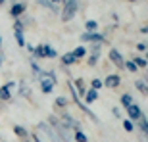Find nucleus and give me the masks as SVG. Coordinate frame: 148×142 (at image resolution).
<instances>
[{
  "mask_svg": "<svg viewBox=\"0 0 148 142\" xmlns=\"http://www.w3.org/2000/svg\"><path fill=\"white\" fill-rule=\"evenodd\" d=\"M135 87H137V90H140V94H144V96H148V85L144 81H140V79H137L135 81Z\"/></svg>",
  "mask_w": 148,
  "mask_h": 142,
  "instance_id": "obj_14",
  "label": "nucleus"
},
{
  "mask_svg": "<svg viewBox=\"0 0 148 142\" xmlns=\"http://www.w3.org/2000/svg\"><path fill=\"white\" fill-rule=\"evenodd\" d=\"M129 2H137V0H129Z\"/></svg>",
  "mask_w": 148,
  "mask_h": 142,
  "instance_id": "obj_37",
  "label": "nucleus"
},
{
  "mask_svg": "<svg viewBox=\"0 0 148 142\" xmlns=\"http://www.w3.org/2000/svg\"><path fill=\"white\" fill-rule=\"evenodd\" d=\"M85 29H87V33H96V29H98V21H94V19H87Z\"/></svg>",
  "mask_w": 148,
  "mask_h": 142,
  "instance_id": "obj_15",
  "label": "nucleus"
},
{
  "mask_svg": "<svg viewBox=\"0 0 148 142\" xmlns=\"http://www.w3.org/2000/svg\"><path fill=\"white\" fill-rule=\"evenodd\" d=\"M54 106H56V108H66V106H67V98L58 96V98H56V102H54Z\"/></svg>",
  "mask_w": 148,
  "mask_h": 142,
  "instance_id": "obj_20",
  "label": "nucleus"
},
{
  "mask_svg": "<svg viewBox=\"0 0 148 142\" xmlns=\"http://www.w3.org/2000/svg\"><path fill=\"white\" fill-rule=\"evenodd\" d=\"M14 83H6L4 87H0V100H4V102H8V100L12 98V90H14Z\"/></svg>",
  "mask_w": 148,
  "mask_h": 142,
  "instance_id": "obj_5",
  "label": "nucleus"
},
{
  "mask_svg": "<svg viewBox=\"0 0 148 142\" xmlns=\"http://www.w3.org/2000/svg\"><path fill=\"white\" fill-rule=\"evenodd\" d=\"M50 4H58V2H62V0H48Z\"/></svg>",
  "mask_w": 148,
  "mask_h": 142,
  "instance_id": "obj_33",
  "label": "nucleus"
},
{
  "mask_svg": "<svg viewBox=\"0 0 148 142\" xmlns=\"http://www.w3.org/2000/svg\"><path fill=\"white\" fill-rule=\"evenodd\" d=\"M140 33H144V35L148 33V25H146V27H143V29H140Z\"/></svg>",
  "mask_w": 148,
  "mask_h": 142,
  "instance_id": "obj_31",
  "label": "nucleus"
},
{
  "mask_svg": "<svg viewBox=\"0 0 148 142\" xmlns=\"http://www.w3.org/2000/svg\"><path fill=\"white\" fill-rule=\"evenodd\" d=\"M25 12V4H21V2H17V4L12 6V10H10V16L12 17H19Z\"/></svg>",
  "mask_w": 148,
  "mask_h": 142,
  "instance_id": "obj_9",
  "label": "nucleus"
},
{
  "mask_svg": "<svg viewBox=\"0 0 148 142\" xmlns=\"http://www.w3.org/2000/svg\"><path fill=\"white\" fill-rule=\"evenodd\" d=\"M96 61H98V56H96V54L88 56V66H90V67H94V66H96Z\"/></svg>",
  "mask_w": 148,
  "mask_h": 142,
  "instance_id": "obj_27",
  "label": "nucleus"
},
{
  "mask_svg": "<svg viewBox=\"0 0 148 142\" xmlns=\"http://www.w3.org/2000/svg\"><path fill=\"white\" fill-rule=\"evenodd\" d=\"M81 40H83V42L100 44V42H104V35H100V33H83L81 35Z\"/></svg>",
  "mask_w": 148,
  "mask_h": 142,
  "instance_id": "obj_3",
  "label": "nucleus"
},
{
  "mask_svg": "<svg viewBox=\"0 0 148 142\" xmlns=\"http://www.w3.org/2000/svg\"><path fill=\"white\" fill-rule=\"evenodd\" d=\"M102 87H104V85H102L100 79H92V81H90V88H92V90H100Z\"/></svg>",
  "mask_w": 148,
  "mask_h": 142,
  "instance_id": "obj_21",
  "label": "nucleus"
},
{
  "mask_svg": "<svg viewBox=\"0 0 148 142\" xmlns=\"http://www.w3.org/2000/svg\"><path fill=\"white\" fill-rule=\"evenodd\" d=\"M131 104H135V102H133V96L131 94H123V96H121V106H123V108H129Z\"/></svg>",
  "mask_w": 148,
  "mask_h": 142,
  "instance_id": "obj_17",
  "label": "nucleus"
},
{
  "mask_svg": "<svg viewBox=\"0 0 148 142\" xmlns=\"http://www.w3.org/2000/svg\"><path fill=\"white\" fill-rule=\"evenodd\" d=\"M14 132H16L19 138H23V140H27V137H29L27 129H25V127H21V125H14Z\"/></svg>",
  "mask_w": 148,
  "mask_h": 142,
  "instance_id": "obj_12",
  "label": "nucleus"
},
{
  "mask_svg": "<svg viewBox=\"0 0 148 142\" xmlns=\"http://www.w3.org/2000/svg\"><path fill=\"white\" fill-rule=\"evenodd\" d=\"M85 100H87V104H92V102H96L98 100V90H87L85 92Z\"/></svg>",
  "mask_w": 148,
  "mask_h": 142,
  "instance_id": "obj_11",
  "label": "nucleus"
},
{
  "mask_svg": "<svg viewBox=\"0 0 148 142\" xmlns=\"http://www.w3.org/2000/svg\"><path fill=\"white\" fill-rule=\"evenodd\" d=\"M56 56H58V52H56L54 48H52V46H50V52H48V58H56Z\"/></svg>",
  "mask_w": 148,
  "mask_h": 142,
  "instance_id": "obj_28",
  "label": "nucleus"
},
{
  "mask_svg": "<svg viewBox=\"0 0 148 142\" xmlns=\"http://www.w3.org/2000/svg\"><path fill=\"white\" fill-rule=\"evenodd\" d=\"M4 2H6V0H0V6H2V4H4Z\"/></svg>",
  "mask_w": 148,
  "mask_h": 142,
  "instance_id": "obj_35",
  "label": "nucleus"
},
{
  "mask_svg": "<svg viewBox=\"0 0 148 142\" xmlns=\"http://www.w3.org/2000/svg\"><path fill=\"white\" fill-rule=\"evenodd\" d=\"M112 111H114V115H115V117H119V108H112Z\"/></svg>",
  "mask_w": 148,
  "mask_h": 142,
  "instance_id": "obj_30",
  "label": "nucleus"
},
{
  "mask_svg": "<svg viewBox=\"0 0 148 142\" xmlns=\"http://www.w3.org/2000/svg\"><path fill=\"white\" fill-rule=\"evenodd\" d=\"M46 75H48V77H40V90H42L44 94H50L52 90H54V87H56V83H58V79H56L54 71H48Z\"/></svg>",
  "mask_w": 148,
  "mask_h": 142,
  "instance_id": "obj_2",
  "label": "nucleus"
},
{
  "mask_svg": "<svg viewBox=\"0 0 148 142\" xmlns=\"http://www.w3.org/2000/svg\"><path fill=\"white\" fill-rule=\"evenodd\" d=\"M79 0H64V12H62V21H71L77 14Z\"/></svg>",
  "mask_w": 148,
  "mask_h": 142,
  "instance_id": "obj_1",
  "label": "nucleus"
},
{
  "mask_svg": "<svg viewBox=\"0 0 148 142\" xmlns=\"http://www.w3.org/2000/svg\"><path fill=\"white\" fill-rule=\"evenodd\" d=\"M33 140H35V142H42V140H40V138L37 137V134H33Z\"/></svg>",
  "mask_w": 148,
  "mask_h": 142,
  "instance_id": "obj_32",
  "label": "nucleus"
},
{
  "mask_svg": "<svg viewBox=\"0 0 148 142\" xmlns=\"http://www.w3.org/2000/svg\"><path fill=\"white\" fill-rule=\"evenodd\" d=\"M14 31H16V33H23V21L17 19V21L14 23Z\"/></svg>",
  "mask_w": 148,
  "mask_h": 142,
  "instance_id": "obj_25",
  "label": "nucleus"
},
{
  "mask_svg": "<svg viewBox=\"0 0 148 142\" xmlns=\"http://www.w3.org/2000/svg\"><path fill=\"white\" fill-rule=\"evenodd\" d=\"M138 129L143 131V134L146 137V140H148V119L144 117V115L140 117V119H138Z\"/></svg>",
  "mask_w": 148,
  "mask_h": 142,
  "instance_id": "obj_13",
  "label": "nucleus"
},
{
  "mask_svg": "<svg viewBox=\"0 0 148 142\" xmlns=\"http://www.w3.org/2000/svg\"><path fill=\"white\" fill-rule=\"evenodd\" d=\"M144 60H146V61H148V56H146V58H144Z\"/></svg>",
  "mask_w": 148,
  "mask_h": 142,
  "instance_id": "obj_38",
  "label": "nucleus"
},
{
  "mask_svg": "<svg viewBox=\"0 0 148 142\" xmlns=\"http://www.w3.org/2000/svg\"><path fill=\"white\" fill-rule=\"evenodd\" d=\"M0 46H2V38H0Z\"/></svg>",
  "mask_w": 148,
  "mask_h": 142,
  "instance_id": "obj_36",
  "label": "nucleus"
},
{
  "mask_svg": "<svg viewBox=\"0 0 148 142\" xmlns=\"http://www.w3.org/2000/svg\"><path fill=\"white\" fill-rule=\"evenodd\" d=\"M127 113H129V121H138L143 117V111H140V108H138L137 104L129 106V108H127Z\"/></svg>",
  "mask_w": 148,
  "mask_h": 142,
  "instance_id": "obj_6",
  "label": "nucleus"
},
{
  "mask_svg": "<svg viewBox=\"0 0 148 142\" xmlns=\"http://www.w3.org/2000/svg\"><path fill=\"white\" fill-rule=\"evenodd\" d=\"M133 61H135V66H137V67H146L148 66V61L144 60V58H140V56H137Z\"/></svg>",
  "mask_w": 148,
  "mask_h": 142,
  "instance_id": "obj_22",
  "label": "nucleus"
},
{
  "mask_svg": "<svg viewBox=\"0 0 148 142\" xmlns=\"http://www.w3.org/2000/svg\"><path fill=\"white\" fill-rule=\"evenodd\" d=\"M137 50H140V52H143V50H146V42H138L137 44Z\"/></svg>",
  "mask_w": 148,
  "mask_h": 142,
  "instance_id": "obj_29",
  "label": "nucleus"
},
{
  "mask_svg": "<svg viewBox=\"0 0 148 142\" xmlns=\"http://www.w3.org/2000/svg\"><path fill=\"white\" fill-rule=\"evenodd\" d=\"M2 61H4V58H2V54H0V63H2Z\"/></svg>",
  "mask_w": 148,
  "mask_h": 142,
  "instance_id": "obj_34",
  "label": "nucleus"
},
{
  "mask_svg": "<svg viewBox=\"0 0 148 142\" xmlns=\"http://www.w3.org/2000/svg\"><path fill=\"white\" fill-rule=\"evenodd\" d=\"M48 52H50V44H38L33 50V54L37 58H48Z\"/></svg>",
  "mask_w": 148,
  "mask_h": 142,
  "instance_id": "obj_8",
  "label": "nucleus"
},
{
  "mask_svg": "<svg viewBox=\"0 0 148 142\" xmlns=\"http://www.w3.org/2000/svg\"><path fill=\"white\" fill-rule=\"evenodd\" d=\"M37 2H38V4H40V6H44V8H48V10H54V12H56L54 4H50L48 0H37Z\"/></svg>",
  "mask_w": 148,
  "mask_h": 142,
  "instance_id": "obj_24",
  "label": "nucleus"
},
{
  "mask_svg": "<svg viewBox=\"0 0 148 142\" xmlns=\"http://www.w3.org/2000/svg\"><path fill=\"white\" fill-rule=\"evenodd\" d=\"M146 50H148V44H146Z\"/></svg>",
  "mask_w": 148,
  "mask_h": 142,
  "instance_id": "obj_39",
  "label": "nucleus"
},
{
  "mask_svg": "<svg viewBox=\"0 0 148 142\" xmlns=\"http://www.w3.org/2000/svg\"><path fill=\"white\" fill-rule=\"evenodd\" d=\"M119 83H121V77L119 75H108L104 81H102V85L108 87V88H117V87H119Z\"/></svg>",
  "mask_w": 148,
  "mask_h": 142,
  "instance_id": "obj_7",
  "label": "nucleus"
},
{
  "mask_svg": "<svg viewBox=\"0 0 148 142\" xmlns=\"http://www.w3.org/2000/svg\"><path fill=\"white\" fill-rule=\"evenodd\" d=\"M71 54L75 56L77 60H81V58H85V56H87V50H85V46H77V48L71 52Z\"/></svg>",
  "mask_w": 148,
  "mask_h": 142,
  "instance_id": "obj_16",
  "label": "nucleus"
},
{
  "mask_svg": "<svg viewBox=\"0 0 148 142\" xmlns=\"http://www.w3.org/2000/svg\"><path fill=\"white\" fill-rule=\"evenodd\" d=\"M73 138H75V142H88V137H87L83 131H75Z\"/></svg>",
  "mask_w": 148,
  "mask_h": 142,
  "instance_id": "obj_18",
  "label": "nucleus"
},
{
  "mask_svg": "<svg viewBox=\"0 0 148 142\" xmlns=\"http://www.w3.org/2000/svg\"><path fill=\"white\" fill-rule=\"evenodd\" d=\"M123 129H125L127 132H133V131H135V125H133V121L125 119V121H123Z\"/></svg>",
  "mask_w": 148,
  "mask_h": 142,
  "instance_id": "obj_23",
  "label": "nucleus"
},
{
  "mask_svg": "<svg viewBox=\"0 0 148 142\" xmlns=\"http://www.w3.org/2000/svg\"><path fill=\"white\" fill-rule=\"evenodd\" d=\"M77 61H79V60H77L71 52H67V54L62 56V63H64V66H73V63H77Z\"/></svg>",
  "mask_w": 148,
  "mask_h": 142,
  "instance_id": "obj_10",
  "label": "nucleus"
},
{
  "mask_svg": "<svg viewBox=\"0 0 148 142\" xmlns=\"http://www.w3.org/2000/svg\"><path fill=\"white\" fill-rule=\"evenodd\" d=\"M123 67H125L127 71H131V73H137V71H138V67L135 66V61H133V60H129V61H123Z\"/></svg>",
  "mask_w": 148,
  "mask_h": 142,
  "instance_id": "obj_19",
  "label": "nucleus"
},
{
  "mask_svg": "<svg viewBox=\"0 0 148 142\" xmlns=\"http://www.w3.org/2000/svg\"><path fill=\"white\" fill-rule=\"evenodd\" d=\"M16 40H17V44H19V46H25V38H23V33H16Z\"/></svg>",
  "mask_w": 148,
  "mask_h": 142,
  "instance_id": "obj_26",
  "label": "nucleus"
},
{
  "mask_svg": "<svg viewBox=\"0 0 148 142\" xmlns=\"http://www.w3.org/2000/svg\"><path fill=\"white\" fill-rule=\"evenodd\" d=\"M108 58H110V61H112V63H114V66H117V67H119V69H121V67H123V61H125V60H123V56L119 54V50L112 48L110 52H108Z\"/></svg>",
  "mask_w": 148,
  "mask_h": 142,
  "instance_id": "obj_4",
  "label": "nucleus"
}]
</instances>
